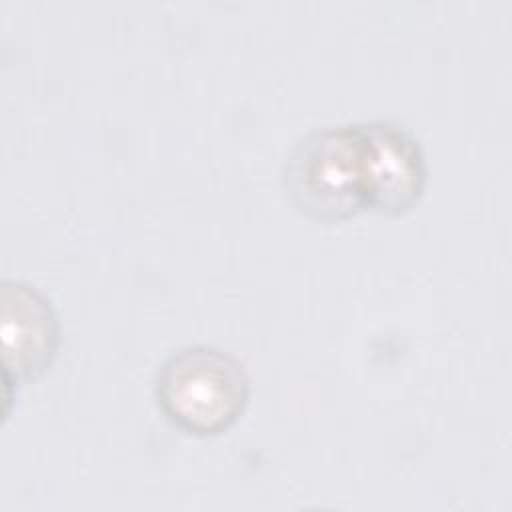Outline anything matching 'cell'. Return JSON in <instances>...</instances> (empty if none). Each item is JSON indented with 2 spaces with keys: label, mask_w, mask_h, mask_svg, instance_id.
<instances>
[{
  "label": "cell",
  "mask_w": 512,
  "mask_h": 512,
  "mask_svg": "<svg viewBox=\"0 0 512 512\" xmlns=\"http://www.w3.org/2000/svg\"><path fill=\"white\" fill-rule=\"evenodd\" d=\"M154 394L164 416L194 436H218L246 410L250 378L244 362L210 344L170 352L156 370Z\"/></svg>",
  "instance_id": "1"
},
{
  "label": "cell",
  "mask_w": 512,
  "mask_h": 512,
  "mask_svg": "<svg viewBox=\"0 0 512 512\" xmlns=\"http://www.w3.org/2000/svg\"><path fill=\"white\" fill-rule=\"evenodd\" d=\"M290 204L316 222H342L366 210L360 126L312 128L290 148L282 166Z\"/></svg>",
  "instance_id": "2"
},
{
  "label": "cell",
  "mask_w": 512,
  "mask_h": 512,
  "mask_svg": "<svg viewBox=\"0 0 512 512\" xmlns=\"http://www.w3.org/2000/svg\"><path fill=\"white\" fill-rule=\"evenodd\" d=\"M366 210L398 216L420 200L426 186V160L416 134L388 118L358 122Z\"/></svg>",
  "instance_id": "3"
},
{
  "label": "cell",
  "mask_w": 512,
  "mask_h": 512,
  "mask_svg": "<svg viewBox=\"0 0 512 512\" xmlns=\"http://www.w3.org/2000/svg\"><path fill=\"white\" fill-rule=\"evenodd\" d=\"M2 352L6 380L28 382L44 374L56 358L60 324L56 310L36 286L2 280Z\"/></svg>",
  "instance_id": "4"
}]
</instances>
